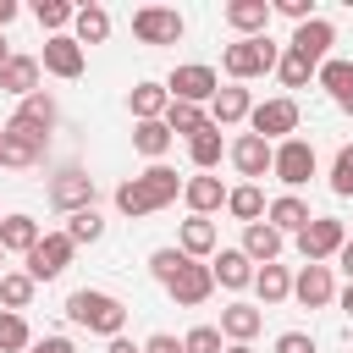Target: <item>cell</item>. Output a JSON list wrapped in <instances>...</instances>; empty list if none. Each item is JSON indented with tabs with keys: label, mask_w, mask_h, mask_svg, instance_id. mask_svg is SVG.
I'll return each instance as SVG.
<instances>
[{
	"label": "cell",
	"mask_w": 353,
	"mask_h": 353,
	"mask_svg": "<svg viewBox=\"0 0 353 353\" xmlns=\"http://www.w3.org/2000/svg\"><path fill=\"white\" fill-rule=\"evenodd\" d=\"M182 199V176L160 160V165H149V171H138V176H127L121 188H116V210L127 215V221H143V215H154V210H165V204H176Z\"/></svg>",
	"instance_id": "cell-1"
},
{
	"label": "cell",
	"mask_w": 353,
	"mask_h": 353,
	"mask_svg": "<svg viewBox=\"0 0 353 353\" xmlns=\"http://www.w3.org/2000/svg\"><path fill=\"white\" fill-rule=\"evenodd\" d=\"M66 320L77 325V331H88V336H121V325H127V303L116 298V292H105V287H77L72 298H66Z\"/></svg>",
	"instance_id": "cell-2"
},
{
	"label": "cell",
	"mask_w": 353,
	"mask_h": 353,
	"mask_svg": "<svg viewBox=\"0 0 353 353\" xmlns=\"http://www.w3.org/2000/svg\"><path fill=\"white\" fill-rule=\"evenodd\" d=\"M281 66V44L265 33V39H232L226 50H221V72L232 77V83H248V77H265V72H276Z\"/></svg>",
	"instance_id": "cell-3"
},
{
	"label": "cell",
	"mask_w": 353,
	"mask_h": 353,
	"mask_svg": "<svg viewBox=\"0 0 353 353\" xmlns=\"http://www.w3.org/2000/svg\"><path fill=\"white\" fill-rule=\"evenodd\" d=\"M44 154H50V132H44V127H33V121H22V116H11V121L0 127V165L28 171V165H44Z\"/></svg>",
	"instance_id": "cell-4"
},
{
	"label": "cell",
	"mask_w": 353,
	"mask_h": 353,
	"mask_svg": "<svg viewBox=\"0 0 353 353\" xmlns=\"http://www.w3.org/2000/svg\"><path fill=\"white\" fill-rule=\"evenodd\" d=\"M165 94H171V99H182V105H204V110H210V99L221 94V72H215V66H204V61H182V66H171Z\"/></svg>",
	"instance_id": "cell-5"
},
{
	"label": "cell",
	"mask_w": 353,
	"mask_h": 353,
	"mask_svg": "<svg viewBox=\"0 0 353 353\" xmlns=\"http://www.w3.org/2000/svg\"><path fill=\"white\" fill-rule=\"evenodd\" d=\"M298 99L292 94H276V99H259L254 105V116H248V132H259L265 143H287V138H298Z\"/></svg>",
	"instance_id": "cell-6"
},
{
	"label": "cell",
	"mask_w": 353,
	"mask_h": 353,
	"mask_svg": "<svg viewBox=\"0 0 353 353\" xmlns=\"http://www.w3.org/2000/svg\"><path fill=\"white\" fill-rule=\"evenodd\" d=\"M182 33H188V22H182V11H176V6H138V11H132V39H138V44H149V50L176 44Z\"/></svg>",
	"instance_id": "cell-7"
},
{
	"label": "cell",
	"mask_w": 353,
	"mask_h": 353,
	"mask_svg": "<svg viewBox=\"0 0 353 353\" xmlns=\"http://www.w3.org/2000/svg\"><path fill=\"white\" fill-rule=\"evenodd\" d=\"M298 254H303V265H325V259H336L342 254V243H347V226L336 221V215H314L298 237Z\"/></svg>",
	"instance_id": "cell-8"
},
{
	"label": "cell",
	"mask_w": 353,
	"mask_h": 353,
	"mask_svg": "<svg viewBox=\"0 0 353 353\" xmlns=\"http://www.w3.org/2000/svg\"><path fill=\"white\" fill-rule=\"evenodd\" d=\"M39 66H44L50 77H61V83H77V77L88 72V50H83L72 33H55V39H44V50H39Z\"/></svg>",
	"instance_id": "cell-9"
},
{
	"label": "cell",
	"mask_w": 353,
	"mask_h": 353,
	"mask_svg": "<svg viewBox=\"0 0 353 353\" xmlns=\"http://www.w3.org/2000/svg\"><path fill=\"white\" fill-rule=\"evenodd\" d=\"M94 199H99V188H94V176H88L83 165H66L61 176H50V204H55L61 215L94 210Z\"/></svg>",
	"instance_id": "cell-10"
},
{
	"label": "cell",
	"mask_w": 353,
	"mask_h": 353,
	"mask_svg": "<svg viewBox=\"0 0 353 353\" xmlns=\"http://www.w3.org/2000/svg\"><path fill=\"white\" fill-rule=\"evenodd\" d=\"M314 171H320V160H314V143H309V138H287V143H276V165H270L276 182L303 188Z\"/></svg>",
	"instance_id": "cell-11"
},
{
	"label": "cell",
	"mask_w": 353,
	"mask_h": 353,
	"mask_svg": "<svg viewBox=\"0 0 353 353\" xmlns=\"http://www.w3.org/2000/svg\"><path fill=\"white\" fill-rule=\"evenodd\" d=\"M72 254H77V243H72L66 232H44L39 248L28 254V276H33V281H55V276H66Z\"/></svg>",
	"instance_id": "cell-12"
},
{
	"label": "cell",
	"mask_w": 353,
	"mask_h": 353,
	"mask_svg": "<svg viewBox=\"0 0 353 353\" xmlns=\"http://www.w3.org/2000/svg\"><path fill=\"white\" fill-rule=\"evenodd\" d=\"M331 44H336V28L325 22V17H314V22H303V28H292V39H287V50L298 55V61H309L314 72L331 61Z\"/></svg>",
	"instance_id": "cell-13"
},
{
	"label": "cell",
	"mask_w": 353,
	"mask_h": 353,
	"mask_svg": "<svg viewBox=\"0 0 353 353\" xmlns=\"http://www.w3.org/2000/svg\"><path fill=\"white\" fill-rule=\"evenodd\" d=\"M226 160L237 165V176L254 182V176H265V171L276 165V143H265L259 132H237V138L226 143Z\"/></svg>",
	"instance_id": "cell-14"
},
{
	"label": "cell",
	"mask_w": 353,
	"mask_h": 353,
	"mask_svg": "<svg viewBox=\"0 0 353 353\" xmlns=\"http://www.w3.org/2000/svg\"><path fill=\"white\" fill-rule=\"evenodd\" d=\"M221 17H226V28H232L237 39H265L276 11H270V0H226Z\"/></svg>",
	"instance_id": "cell-15"
},
{
	"label": "cell",
	"mask_w": 353,
	"mask_h": 353,
	"mask_svg": "<svg viewBox=\"0 0 353 353\" xmlns=\"http://www.w3.org/2000/svg\"><path fill=\"white\" fill-rule=\"evenodd\" d=\"M292 298H298L303 309L336 303V276H331V265H303V270L292 276Z\"/></svg>",
	"instance_id": "cell-16"
},
{
	"label": "cell",
	"mask_w": 353,
	"mask_h": 353,
	"mask_svg": "<svg viewBox=\"0 0 353 353\" xmlns=\"http://www.w3.org/2000/svg\"><path fill=\"white\" fill-rule=\"evenodd\" d=\"M226 193L232 188H221V176H210V171H199V176H188L182 182V204H188V215H215V210H226Z\"/></svg>",
	"instance_id": "cell-17"
},
{
	"label": "cell",
	"mask_w": 353,
	"mask_h": 353,
	"mask_svg": "<svg viewBox=\"0 0 353 353\" xmlns=\"http://www.w3.org/2000/svg\"><path fill=\"white\" fill-rule=\"evenodd\" d=\"M254 259L243 254V248H215V259H210V276H215V287H226V292H243V287H254Z\"/></svg>",
	"instance_id": "cell-18"
},
{
	"label": "cell",
	"mask_w": 353,
	"mask_h": 353,
	"mask_svg": "<svg viewBox=\"0 0 353 353\" xmlns=\"http://www.w3.org/2000/svg\"><path fill=\"white\" fill-rule=\"evenodd\" d=\"M165 292H171V303H176V309H199V303L215 292V276H210V265H204V259H188V270H182Z\"/></svg>",
	"instance_id": "cell-19"
},
{
	"label": "cell",
	"mask_w": 353,
	"mask_h": 353,
	"mask_svg": "<svg viewBox=\"0 0 353 353\" xmlns=\"http://www.w3.org/2000/svg\"><path fill=\"white\" fill-rule=\"evenodd\" d=\"M254 116V94L243 88V83H226L215 99H210V121L215 127H237V121H248Z\"/></svg>",
	"instance_id": "cell-20"
},
{
	"label": "cell",
	"mask_w": 353,
	"mask_h": 353,
	"mask_svg": "<svg viewBox=\"0 0 353 353\" xmlns=\"http://www.w3.org/2000/svg\"><path fill=\"white\" fill-rule=\"evenodd\" d=\"M265 221L281 232V237H298L309 221H314V210H309V199H298V193H281V199H270V210H265Z\"/></svg>",
	"instance_id": "cell-21"
},
{
	"label": "cell",
	"mask_w": 353,
	"mask_h": 353,
	"mask_svg": "<svg viewBox=\"0 0 353 353\" xmlns=\"http://www.w3.org/2000/svg\"><path fill=\"white\" fill-rule=\"evenodd\" d=\"M254 265H276L281 259V248H287V237L270 226V221H254V226H243V243H237Z\"/></svg>",
	"instance_id": "cell-22"
},
{
	"label": "cell",
	"mask_w": 353,
	"mask_h": 353,
	"mask_svg": "<svg viewBox=\"0 0 353 353\" xmlns=\"http://www.w3.org/2000/svg\"><path fill=\"white\" fill-rule=\"evenodd\" d=\"M39 77H44L39 55H11V61L0 66V94H17V99H28V94H39Z\"/></svg>",
	"instance_id": "cell-23"
},
{
	"label": "cell",
	"mask_w": 353,
	"mask_h": 353,
	"mask_svg": "<svg viewBox=\"0 0 353 353\" xmlns=\"http://www.w3.org/2000/svg\"><path fill=\"white\" fill-rule=\"evenodd\" d=\"M165 105H171V94H165V83H154V77L132 83V94H127L132 121H165Z\"/></svg>",
	"instance_id": "cell-24"
},
{
	"label": "cell",
	"mask_w": 353,
	"mask_h": 353,
	"mask_svg": "<svg viewBox=\"0 0 353 353\" xmlns=\"http://www.w3.org/2000/svg\"><path fill=\"white\" fill-rule=\"evenodd\" d=\"M176 248H182L188 259H215V248H221V232H215V221H204V215H188V221H182V237H176Z\"/></svg>",
	"instance_id": "cell-25"
},
{
	"label": "cell",
	"mask_w": 353,
	"mask_h": 353,
	"mask_svg": "<svg viewBox=\"0 0 353 353\" xmlns=\"http://www.w3.org/2000/svg\"><path fill=\"white\" fill-rule=\"evenodd\" d=\"M39 237H44V232H39V221H33V215H22V210L0 221V248H6V254H22V259H28V254L39 248Z\"/></svg>",
	"instance_id": "cell-26"
},
{
	"label": "cell",
	"mask_w": 353,
	"mask_h": 353,
	"mask_svg": "<svg viewBox=\"0 0 353 353\" xmlns=\"http://www.w3.org/2000/svg\"><path fill=\"white\" fill-rule=\"evenodd\" d=\"M259 325H265V314H259L254 303H226V309H221V336H226V342H254Z\"/></svg>",
	"instance_id": "cell-27"
},
{
	"label": "cell",
	"mask_w": 353,
	"mask_h": 353,
	"mask_svg": "<svg viewBox=\"0 0 353 353\" xmlns=\"http://www.w3.org/2000/svg\"><path fill=\"white\" fill-rule=\"evenodd\" d=\"M314 77H320V88L336 99V110H347V116H353V61H336V55H331Z\"/></svg>",
	"instance_id": "cell-28"
},
{
	"label": "cell",
	"mask_w": 353,
	"mask_h": 353,
	"mask_svg": "<svg viewBox=\"0 0 353 353\" xmlns=\"http://www.w3.org/2000/svg\"><path fill=\"white\" fill-rule=\"evenodd\" d=\"M72 39H77L83 50H88V44H105V39H110V11L94 6V0L77 6V17H72Z\"/></svg>",
	"instance_id": "cell-29"
},
{
	"label": "cell",
	"mask_w": 353,
	"mask_h": 353,
	"mask_svg": "<svg viewBox=\"0 0 353 353\" xmlns=\"http://www.w3.org/2000/svg\"><path fill=\"white\" fill-rule=\"evenodd\" d=\"M171 143H176V138H171V127H165V121H132V149H138L149 165H160Z\"/></svg>",
	"instance_id": "cell-30"
},
{
	"label": "cell",
	"mask_w": 353,
	"mask_h": 353,
	"mask_svg": "<svg viewBox=\"0 0 353 353\" xmlns=\"http://www.w3.org/2000/svg\"><path fill=\"white\" fill-rule=\"evenodd\" d=\"M265 193H259V182H237L232 193H226V215L232 221H243V226H254V221H265Z\"/></svg>",
	"instance_id": "cell-31"
},
{
	"label": "cell",
	"mask_w": 353,
	"mask_h": 353,
	"mask_svg": "<svg viewBox=\"0 0 353 353\" xmlns=\"http://www.w3.org/2000/svg\"><path fill=\"white\" fill-rule=\"evenodd\" d=\"M254 292H259V309L287 303V298H292V270H287V265H259V270H254Z\"/></svg>",
	"instance_id": "cell-32"
},
{
	"label": "cell",
	"mask_w": 353,
	"mask_h": 353,
	"mask_svg": "<svg viewBox=\"0 0 353 353\" xmlns=\"http://www.w3.org/2000/svg\"><path fill=\"white\" fill-rule=\"evenodd\" d=\"M165 127H171V138H176V132H182V138H199V132L210 127V110H204V105L171 99V105H165Z\"/></svg>",
	"instance_id": "cell-33"
},
{
	"label": "cell",
	"mask_w": 353,
	"mask_h": 353,
	"mask_svg": "<svg viewBox=\"0 0 353 353\" xmlns=\"http://www.w3.org/2000/svg\"><path fill=\"white\" fill-rule=\"evenodd\" d=\"M221 154H226V143H221V127H215V121H210L199 138H188V160H193V171H215Z\"/></svg>",
	"instance_id": "cell-34"
},
{
	"label": "cell",
	"mask_w": 353,
	"mask_h": 353,
	"mask_svg": "<svg viewBox=\"0 0 353 353\" xmlns=\"http://www.w3.org/2000/svg\"><path fill=\"white\" fill-rule=\"evenodd\" d=\"M33 292H39V281H33L28 270H6V276H0V309L22 314V309L33 303Z\"/></svg>",
	"instance_id": "cell-35"
},
{
	"label": "cell",
	"mask_w": 353,
	"mask_h": 353,
	"mask_svg": "<svg viewBox=\"0 0 353 353\" xmlns=\"http://www.w3.org/2000/svg\"><path fill=\"white\" fill-rule=\"evenodd\" d=\"M33 347V325L11 309H0V353H28Z\"/></svg>",
	"instance_id": "cell-36"
},
{
	"label": "cell",
	"mask_w": 353,
	"mask_h": 353,
	"mask_svg": "<svg viewBox=\"0 0 353 353\" xmlns=\"http://www.w3.org/2000/svg\"><path fill=\"white\" fill-rule=\"evenodd\" d=\"M72 17H77V6H66V0H39V6H33V22H39L50 39H55V33H66V28H72Z\"/></svg>",
	"instance_id": "cell-37"
},
{
	"label": "cell",
	"mask_w": 353,
	"mask_h": 353,
	"mask_svg": "<svg viewBox=\"0 0 353 353\" xmlns=\"http://www.w3.org/2000/svg\"><path fill=\"white\" fill-rule=\"evenodd\" d=\"M61 232H66L77 248H83V243H99V237H105V215H99V210H77V215H66Z\"/></svg>",
	"instance_id": "cell-38"
},
{
	"label": "cell",
	"mask_w": 353,
	"mask_h": 353,
	"mask_svg": "<svg viewBox=\"0 0 353 353\" xmlns=\"http://www.w3.org/2000/svg\"><path fill=\"white\" fill-rule=\"evenodd\" d=\"M182 270H188V254H182V248H154V254H149V276H154L160 287H171Z\"/></svg>",
	"instance_id": "cell-39"
},
{
	"label": "cell",
	"mask_w": 353,
	"mask_h": 353,
	"mask_svg": "<svg viewBox=\"0 0 353 353\" xmlns=\"http://www.w3.org/2000/svg\"><path fill=\"white\" fill-rule=\"evenodd\" d=\"M17 116H22V121H33V127H44V132H50V127H55V99H50V94H44V88H39V94H28V99H22V105H17Z\"/></svg>",
	"instance_id": "cell-40"
},
{
	"label": "cell",
	"mask_w": 353,
	"mask_h": 353,
	"mask_svg": "<svg viewBox=\"0 0 353 353\" xmlns=\"http://www.w3.org/2000/svg\"><path fill=\"white\" fill-rule=\"evenodd\" d=\"M331 193L336 199H353V143H342L336 160H331Z\"/></svg>",
	"instance_id": "cell-41"
},
{
	"label": "cell",
	"mask_w": 353,
	"mask_h": 353,
	"mask_svg": "<svg viewBox=\"0 0 353 353\" xmlns=\"http://www.w3.org/2000/svg\"><path fill=\"white\" fill-rule=\"evenodd\" d=\"M182 347L188 353H226V336H221V325H193L182 336Z\"/></svg>",
	"instance_id": "cell-42"
},
{
	"label": "cell",
	"mask_w": 353,
	"mask_h": 353,
	"mask_svg": "<svg viewBox=\"0 0 353 353\" xmlns=\"http://www.w3.org/2000/svg\"><path fill=\"white\" fill-rule=\"evenodd\" d=\"M276 77H281V88H303V83L314 77V66H309V61H298L292 50H281V66H276Z\"/></svg>",
	"instance_id": "cell-43"
},
{
	"label": "cell",
	"mask_w": 353,
	"mask_h": 353,
	"mask_svg": "<svg viewBox=\"0 0 353 353\" xmlns=\"http://www.w3.org/2000/svg\"><path fill=\"white\" fill-rule=\"evenodd\" d=\"M270 11L292 17V28H303V22H314V17H320V11H314V0H270Z\"/></svg>",
	"instance_id": "cell-44"
},
{
	"label": "cell",
	"mask_w": 353,
	"mask_h": 353,
	"mask_svg": "<svg viewBox=\"0 0 353 353\" xmlns=\"http://www.w3.org/2000/svg\"><path fill=\"white\" fill-rule=\"evenodd\" d=\"M276 353H314V336L309 331H281L276 336Z\"/></svg>",
	"instance_id": "cell-45"
},
{
	"label": "cell",
	"mask_w": 353,
	"mask_h": 353,
	"mask_svg": "<svg viewBox=\"0 0 353 353\" xmlns=\"http://www.w3.org/2000/svg\"><path fill=\"white\" fill-rule=\"evenodd\" d=\"M143 353H188V347H182V342H176L171 331H154V336L143 342Z\"/></svg>",
	"instance_id": "cell-46"
},
{
	"label": "cell",
	"mask_w": 353,
	"mask_h": 353,
	"mask_svg": "<svg viewBox=\"0 0 353 353\" xmlns=\"http://www.w3.org/2000/svg\"><path fill=\"white\" fill-rule=\"evenodd\" d=\"M28 353H77V347H72V336H33Z\"/></svg>",
	"instance_id": "cell-47"
},
{
	"label": "cell",
	"mask_w": 353,
	"mask_h": 353,
	"mask_svg": "<svg viewBox=\"0 0 353 353\" xmlns=\"http://www.w3.org/2000/svg\"><path fill=\"white\" fill-rule=\"evenodd\" d=\"M17 11H22V6H17V0H0V33H6V28H11V22H17Z\"/></svg>",
	"instance_id": "cell-48"
},
{
	"label": "cell",
	"mask_w": 353,
	"mask_h": 353,
	"mask_svg": "<svg viewBox=\"0 0 353 353\" xmlns=\"http://www.w3.org/2000/svg\"><path fill=\"white\" fill-rule=\"evenodd\" d=\"M105 353H143V347H138V342H127V336H110V342H105Z\"/></svg>",
	"instance_id": "cell-49"
},
{
	"label": "cell",
	"mask_w": 353,
	"mask_h": 353,
	"mask_svg": "<svg viewBox=\"0 0 353 353\" xmlns=\"http://www.w3.org/2000/svg\"><path fill=\"white\" fill-rule=\"evenodd\" d=\"M336 265H342V276H347V281H353V237H347V243H342V254H336Z\"/></svg>",
	"instance_id": "cell-50"
},
{
	"label": "cell",
	"mask_w": 353,
	"mask_h": 353,
	"mask_svg": "<svg viewBox=\"0 0 353 353\" xmlns=\"http://www.w3.org/2000/svg\"><path fill=\"white\" fill-rule=\"evenodd\" d=\"M336 303H342V309H347V314H353V281H347V287H342V292H336Z\"/></svg>",
	"instance_id": "cell-51"
},
{
	"label": "cell",
	"mask_w": 353,
	"mask_h": 353,
	"mask_svg": "<svg viewBox=\"0 0 353 353\" xmlns=\"http://www.w3.org/2000/svg\"><path fill=\"white\" fill-rule=\"evenodd\" d=\"M6 61H11V44H6V33H0V66H6Z\"/></svg>",
	"instance_id": "cell-52"
},
{
	"label": "cell",
	"mask_w": 353,
	"mask_h": 353,
	"mask_svg": "<svg viewBox=\"0 0 353 353\" xmlns=\"http://www.w3.org/2000/svg\"><path fill=\"white\" fill-rule=\"evenodd\" d=\"M226 353H254V347L248 342H226Z\"/></svg>",
	"instance_id": "cell-53"
},
{
	"label": "cell",
	"mask_w": 353,
	"mask_h": 353,
	"mask_svg": "<svg viewBox=\"0 0 353 353\" xmlns=\"http://www.w3.org/2000/svg\"><path fill=\"white\" fill-rule=\"evenodd\" d=\"M0 265H6V248H0ZM0 276H6V270H0Z\"/></svg>",
	"instance_id": "cell-54"
},
{
	"label": "cell",
	"mask_w": 353,
	"mask_h": 353,
	"mask_svg": "<svg viewBox=\"0 0 353 353\" xmlns=\"http://www.w3.org/2000/svg\"><path fill=\"white\" fill-rule=\"evenodd\" d=\"M0 221H6V215H0Z\"/></svg>",
	"instance_id": "cell-55"
}]
</instances>
